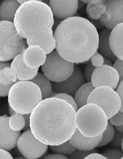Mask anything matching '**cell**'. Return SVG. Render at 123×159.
Instances as JSON below:
<instances>
[{
    "instance_id": "obj_1",
    "label": "cell",
    "mask_w": 123,
    "mask_h": 159,
    "mask_svg": "<svg viewBox=\"0 0 123 159\" xmlns=\"http://www.w3.org/2000/svg\"><path fill=\"white\" fill-rule=\"evenodd\" d=\"M76 112L64 100L50 97L42 100L30 116V130L35 138L48 146L69 140L77 129Z\"/></svg>"
},
{
    "instance_id": "obj_2",
    "label": "cell",
    "mask_w": 123,
    "mask_h": 159,
    "mask_svg": "<svg viewBox=\"0 0 123 159\" xmlns=\"http://www.w3.org/2000/svg\"><path fill=\"white\" fill-rule=\"evenodd\" d=\"M54 35L57 52L71 62H85L97 51L99 34L95 26L85 18L73 16L64 20Z\"/></svg>"
},
{
    "instance_id": "obj_3",
    "label": "cell",
    "mask_w": 123,
    "mask_h": 159,
    "mask_svg": "<svg viewBox=\"0 0 123 159\" xmlns=\"http://www.w3.org/2000/svg\"><path fill=\"white\" fill-rule=\"evenodd\" d=\"M13 24L17 31L27 39L37 31L53 27L54 16L47 4L36 1H27L20 6Z\"/></svg>"
},
{
    "instance_id": "obj_4",
    "label": "cell",
    "mask_w": 123,
    "mask_h": 159,
    "mask_svg": "<svg viewBox=\"0 0 123 159\" xmlns=\"http://www.w3.org/2000/svg\"><path fill=\"white\" fill-rule=\"evenodd\" d=\"M42 100L37 85L29 81L16 82L10 88L8 94L9 106L17 113L31 114Z\"/></svg>"
},
{
    "instance_id": "obj_5",
    "label": "cell",
    "mask_w": 123,
    "mask_h": 159,
    "mask_svg": "<svg viewBox=\"0 0 123 159\" xmlns=\"http://www.w3.org/2000/svg\"><path fill=\"white\" fill-rule=\"evenodd\" d=\"M77 128L83 135L94 137L102 134L108 119L104 111L94 103H87L78 109L75 115Z\"/></svg>"
},
{
    "instance_id": "obj_6",
    "label": "cell",
    "mask_w": 123,
    "mask_h": 159,
    "mask_svg": "<svg viewBox=\"0 0 123 159\" xmlns=\"http://www.w3.org/2000/svg\"><path fill=\"white\" fill-rule=\"evenodd\" d=\"M26 48L25 41L13 22L0 21V61L13 60Z\"/></svg>"
},
{
    "instance_id": "obj_7",
    "label": "cell",
    "mask_w": 123,
    "mask_h": 159,
    "mask_svg": "<svg viewBox=\"0 0 123 159\" xmlns=\"http://www.w3.org/2000/svg\"><path fill=\"white\" fill-rule=\"evenodd\" d=\"M74 63L61 57L56 49L47 54L46 61L42 66L44 75L50 81L61 82L68 78L73 73Z\"/></svg>"
},
{
    "instance_id": "obj_8",
    "label": "cell",
    "mask_w": 123,
    "mask_h": 159,
    "mask_svg": "<svg viewBox=\"0 0 123 159\" xmlns=\"http://www.w3.org/2000/svg\"><path fill=\"white\" fill-rule=\"evenodd\" d=\"M87 103L97 105L105 112L108 120L121 109V99L114 89L107 86L95 88L87 99Z\"/></svg>"
},
{
    "instance_id": "obj_9",
    "label": "cell",
    "mask_w": 123,
    "mask_h": 159,
    "mask_svg": "<svg viewBox=\"0 0 123 159\" xmlns=\"http://www.w3.org/2000/svg\"><path fill=\"white\" fill-rule=\"evenodd\" d=\"M20 153L27 159L41 158L48 149V145L35 138L30 129L20 136L16 146Z\"/></svg>"
},
{
    "instance_id": "obj_10",
    "label": "cell",
    "mask_w": 123,
    "mask_h": 159,
    "mask_svg": "<svg viewBox=\"0 0 123 159\" xmlns=\"http://www.w3.org/2000/svg\"><path fill=\"white\" fill-rule=\"evenodd\" d=\"M106 10L99 18L101 24L112 30L123 22V0H104Z\"/></svg>"
},
{
    "instance_id": "obj_11",
    "label": "cell",
    "mask_w": 123,
    "mask_h": 159,
    "mask_svg": "<svg viewBox=\"0 0 123 159\" xmlns=\"http://www.w3.org/2000/svg\"><path fill=\"white\" fill-rule=\"evenodd\" d=\"M91 82L95 88L107 86L115 89L119 82V75L112 66L103 65L95 68L92 75Z\"/></svg>"
},
{
    "instance_id": "obj_12",
    "label": "cell",
    "mask_w": 123,
    "mask_h": 159,
    "mask_svg": "<svg viewBox=\"0 0 123 159\" xmlns=\"http://www.w3.org/2000/svg\"><path fill=\"white\" fill-rule=\"evenodd\" d=\"M85 82L82 71L79 68L75 66L73 73L67 80L59 83L52 82V91L55 93H63L74 96L75 93Z\"/></svg>"
},
{
    "instance_id": "obj_13",
    "label": "cell",
    "mask_w": 123,
    "mask_h": 159,
    "mask_svg": "<svg viewBox=\"0 0 123 159\" xmlns=\"http://www.w3.org/2000/svg\"><path fill=\"white\" fill-rule=\"evenodd\" d=\"M28 45H37L42 48L46 54H48L56 48L55 40L53 30L46 28L37 31L27 39Z\"/></svg>"
},
{
    "instance_id": "obj_14",
    "label": "cell",
    "mask_w": 123,
    "mask_h": 159,
    "mask_svg": "<svg viewBox=\"0 0 123 159\" xmlns=\"http://www.w3.org/2000/svg\"><path fill=\"white\" fill-rule=\"evenodd\" d=\"M7 115L0 116V148L9 151L16 146L17 142L21 135L20 131L11 129Z\"/></svg>"
},
{
    "instance_id": "obj_15",
    "label": "cell",
    "mask_w": 123,
    "mask_h": 159,
    "mask_svg": "<svg viewBox=\"0 0 123 159\" xmlns=\"http://www.w3.org/2000/svg\"><path fill=\"white\" fill-rule=\"evenodd\" d=\"M49 6L54 17L64 20L76 13L78 0H50Z\"/></svg>"
},
{
    "instance_id": "obj_16",
    "label": "cell",
    "mask_w": 123,
    "mask_h": 159,
    "mask_svg": "<svg viewBox=\"0 0 123 159\" xmlns=\"http://www.w3.org/2000/svg\"><path fill=\"white\" fill-rule=\"evenodd\" d=\"M46 54L39 46H29L23 52V60L28 67L32 69L38 68L44 64Z\"/></svg>"
},
{
    "instance_id": "obj_17",
    "label": "cell",
    "mask_w": 123,
    "mask_h": 159,
    "mask_svg": "<svg viewBox=\"0 0 123 159\" xmlns=\"http://www.w3.org/2000/svg\"><path fill=\"white\" fill-rule=\"evenodd\" d=\"M102 135L101 134L96 137H87L81 134L77 128L69 141L76 149L90 151L97 147L102 140Z\"/></svg>"
},
{
    "instance_id": "obj_18",
    "label": "cell",
    "mask_w": 123,
    "mask_h": 159,
    "mask_svg": "<svg viewBox=\"0 0 123 159\" xmlns=\"http://www.w3.org/2000/svg\"><path fill=\"white\" fill-rule=\"evenodd\" d=\"M10 67L19 81H30L35 76L38 70V68H30L26 65L23 60V53L14 58L11 63Z\"/></svg>"
},
{
    "instance_id": "obj_19",
    "label": "cell",
    "mask_w": 123,
    "mask_h": 159,
    "mask_svg": "<svg viewBox=\"0 0 123 159\" xmlns=\"http://www.w3.org/2000/svg\"><path fill=\"white\" fill-rule=\"evenodd\" d=\"M111 30L109 38L110 48L117 58L123 60V23L118 24Z\"/></svg>"
},
{
    "instance_id": "obj_20",
    "label": "cell",
    "mask_w": 123,
    "mask_h": 159,
    "mask_svg": "<svg viewBox=\"0 0 123 159\" xmlns=\"http://www.w3.org/2000/svg\"><path fill=\"white\" fill-rule=\"evenodd\" d=\"M111 30L104 29L101 31L99 35L97 50L104 58H108L112 61H115L117 57L112 52L109 44V38Z\"/></svg>"
},
{
    "instance_id": "obj_21",
    "label": "cell",
    "mask_w": 123,
    "mask_h": 159,
    "mask_svg": "<svg viewBox=\"0 0 123 159\" xmlns=\"http://www.w3.org/2000/svg\"><path fill=\"white\" fill-rule=\"evenodd\" d=\"M20 6L17 0H4L0 5V20L13 23L15 15Z\"/></svg>"
},
{
    "instance_id": "obj_22",
    "label": "cell",
    "mask_w": 123,
    "mask_h": 159,
    "mask_svg": "<svg viewBox=\"0 0 123 159\" xmlns=\"http://www.w3.org/2000/svg\"><path fill=\"white\" fill-rule=\"evenodd\" d=\"M39 87L42 94V100L50 98L53 95L51 83L43 74L38 72L35 76L30 80Z\"/></svg>"
},
{
    "instance_id": "obj_23",
    "label": "cell",
    "mask_w": 123,
    "mask_h": 159,
    "mask_svg": "<svg viewBox=\"0 0 123 159\" xmlns=\"http://www.w3.org/2000/svg\"><path fill=\"white\" fill-rule=\"evenodd\" d=\"M94 89L90 81L84 83L78 89L75 94L74 99L78 109L87 104L89 96Z\"/></svg>"
},
{
    "instance_id": "obj_24",
    "label": "cell",
    "mask_w": 123,
    "mask_h": 159,
    "mask_svg": "<svg viewBox=\"0 0 123 159\" xmlns=\"http://www.w3.org/2000/svg\"><path fill=\"white\" fill-rule=\"evenodd\" d=\"M105 10L104 0H93L87 4L86 11L90 19L97 20L99 19Z\"/></svg>"
},
{
    "instance_id": "obj_25",
    "label": "cell",
    "mask_w": 123,
    "mask_h": 159,
    "mask_svg": "<svg viewBox=\"0 0 123 159\" xmlns=\"http://www.w3.org/2000/svg\"><path fill=\"white\" fill-rule=\"evenodd\" d=\"M16 75L10 67H6L0 70V83L4 85L13 84L17 82Z\"/></svg>"
},
{
    "instance_id": "obj_26",
    "label": "cell",
    "mask_w": 123,
    "mask_h": 159,
    "mask_svg": "<svg viewBox=\"0 0 123 159\" xmlns=\"http://www.w3.org/2000/svg\"><path fill=\"white\" fill-rule=\"evenodd\" d=\"M51 150L55 153L67 157L71 155L76 149L71 144L69 140L57 146H49Z\"/></svg>"
},
{
    "instance_id": "obj_27",
    "label": "cell",
    "mask_w": 123,
    "mask_h": 159,
    "mask_svg": "<svg viewBox=\"0 0 123 159\" xmlns=\"http://www.w3.org/2000/svg\"><path fill=\"white\" fill-rule=\"evenodd\" d=\"M9 124L12 130L20 131L25 125V120L22 115L16 113L9 117Z\"/></svg>"
},
{
    "instance_id": "obj_28",
    "label": "cell",
    "mask_w": 123,
    "mask_h": 159,
    "mask_svg": "<svg viewBox=\"0 0 123 159\" xmlns=\"http://www.w3.org/2000/svg\"><path fill=\"white\" fill-rule=\"evenodd\" d=\"M115 129L113 125L108 121L107 128L102 134V140L97 147L106 146L110 143L113 139L115 134Z\"/></svg>"
},
{
    "instance_id": "obj_29",
    "label": "cell",
    "mask_w": 123,
    "mask_h": 159,
    "mask_svg": "<svg viewBox=\"0 0 123 159\" xmlns=\"http://www.w3.org/2000/svg\"><path fill=\"white\" fill-rule=\"evenodd\" d=\"M51 97H55V98L61 99L65 100L68 103L72 105L76 112L78 110L77 105L75 101L74 98L72 97V95L67 93H53Z\"/></svg>"
},
{
    "instance_id": "obj_30",
    "label": "cell",
    "mask_w": 123,
    "mask_h": 159,
    "mask_svg": "<svg viewBox=\"0 0 123 159\" xmlns=\"http://www.w3.org/2000/svg\"><path fill=\"white\" fill-rule=\"evenodd\" d=\"M10 65L11 63L8 61H0V70L6 67H10ZM13 84L4 85L0 83V97H6L8 96L9 90Z\"/></svg>"
},
{
    "instance_id": "obj_31",
    "label": "cell",
    "mask_w": 123,
    "mask_h": 159,
    "mask_svg": "<svg viewBox=\"0 0 123 159\" xmlns=\"http://www.w3.org/2000/svg\"><path fill=\"white\" fill-rule=\"evenodd\" d=\"M102 155L106 159H122V151L120 149H110L105 151Z\"/></svg>"
},
{
    "instance_id": "obj_32",
    "label": "cell",
    "mask_w": 123,
    "mask_h": 159,
    "mask_svg": "<svg viewBox=\"0 0 123 159\" xmlns=\"http://www.w3.org/2000/svg\"><path fill=\"white\" fill-rule=\"evenodd\" d=\"M96 149H94L90 151H83L76 149L73 154L68 156L70 159H84L86 157L92 153L96 152Z\"/></svg>"
},
{
    "instance_id": "obj_33",
    "label": "cell",
    "mask_w": 123,
    "mask_h": 159,
    "mask_svg": "<svg viewBox=\"0 0 123 159\" xmlns=\"http://www.w3.org/2000/svg\"><path fill=\"white\" fill-rule=\"evenodd\" d=\"M104 57L99 52H96L92 56L91 64L94 67H100L103 65Z\"/></svg>"
},
{
    "instance_id": "obj_34",
    "label": "cell",
    "mask_w": 123,
    "mask_h": 159,
    "mask_svg": "<svg viewBox=\"0 0 123 159\" xmlns=\"http://www.w3.org/2000/svg\"><path fill=\"white\" fill-rule=\"evenodd\" d=\"M113 125L119 126L123 124V113L119 111L109 119Z\"/></svg>"
},
{
    "instance_id": "obj_35",
    "label": "cell",
    "mask_w": 123,
    "mask_h": 159,
    "mask_svg": "<svg viewBox=\"0 0 123 159\" xmlns=\"http://www.w3.org/2000/svg\"><path fill=\"white\" fill-rule=\"evenodd\" d=\"M123 134L122 133L115 131L114 137L112 140L111 144L113 147L121 148V143L123 141Z\"/></svg>"
},
{
    "instance_id": "obj_36",
    "label": "cell",
    "mask_w": 123,
    "mask_h": 159,
    "mask_svg": "<svg viewBox=\"0 0 123 159\" xmlns=\"http://www.w3.org/2000/svg\"><path fill=\"white\" fill-rule=\"evenodd\" d=\"M123 60L117 58L114 64L112 66L116 70L119 75V82L123 81Z\"/></svg>"
},
{
    "instance_id": "obj_37",
    "label": "cell",
    "mask_w": 123,
    "mask_h": 159,
    "mask_svg": "<svg viewBox=\"0 0 123 159\" xmlns=\"http://www.w3.org/2000/svg\"><path fill=\"white\" fill-rule=\"evenodd\" d=\"M95 68L96 67H94L91 63H89V64L86 66L84 76L87 81H91L92 75Z\"/></svg>"
},
{
    "instance_id": "obj_38",
    "label": "cell",
    "mask_w": 123,
    "mask_h": 159,
    "mask_svg": "<svg viewBox=\"0 0 123 159\" xmlns=\"http://www.w3.org/2000/svg\"><path fill=\"white\" fill-rule=\"evenodd\" d=\"M116 92L118 94L121 100V106L120 111L123 112V81L120 82L116 87Z\"/></svg>"
},
{
    "instance_id": "obj_39",
    "label": "cell",
    "mask_w": 123,
    "mask_h": 159,
    "mask_svg": "<svg viewBox=\"0 0 123 159\" xmlns=\"http://www.w3.org/2000/svg\"><path fill=\"white\" fill-rule=\"evenodd\" d=\"M25 120V125L23 128V130L26 131L30 129V114H24L22 115Z\"/></svg>"
},
{
    "instance_id": "obj_40",
    "label": "cell",
    "mask_w": 123,
    "mask_h": 159,
    "mask_svg": "<svg viewBox=\"0 0 123 159\" xmlns=\"http://www.w3.org/2000/svg\"><path fill=\"white\" fill-rule=\"evenodd\" d=\"M0 159H13V157L8 151L0 148Z\"/></svg>"
},
{
    "instance_id": "obj_41",
    "label": "cell",
    "mask_w": 123,
    "mask_h": 159,
    "mask_svg": "<svg viewBox=\"0 0 123 159\" xmlns=\"http://www.w3.org/2000/svg\"><path fill=\"white\" fill-rule=\"evenodd\" d=\"M44 159H69L68 157L66 156L61 155V154L55 153L50 154L44 157Z\"/></svg>"
},
{
    "instance_id": "obj_42",
    "label": "cell",
    "mask_w": 123,
    "mask_h": 159,
    "mask_svg": "<svg viewBox=\"0 0 123 159\" xmlns=\"http://www.w3.org/2000/svg\"><path fill=\"white\" fill-rule=\"evenodd\" d=\"M84 159H106L102 154L93 152L89 154Z\"/></svg>"
},
{
    "instance_id": "obj_43",
    "label": "cell",
    "mask_w": 123,
    "mask_h": 159,
    "mask_svg": "<svg viewBox=\"0 0 123 159\" xmlns=\"http://www.w3.org/2000/svg\"><path fill=\"white\" fill-rule=\"evenodd\" d=\"M63 20L61 19H59V18H56L54 17V24L53 26V27L52 28V30L55 31L56 29V28L58 27V26L59 25V24H60L61 21H62Z\"/></svg>"
},
{
    "instance_id": "obj_44",
    "label": "cell",
    "mask_w": 123,
    "mask_h": 159,
    "mask_svg": "<svg viewBox=\"0 0 123 159\" xmlns=\"http://www.w3.org/2000/svg\"><path fill=\"white\" fill-rule=\"evenodd\" d=\"M103 65H106L111 66H113L112 61L108 58H104Z\"/></svg>"
},
{
    "instance_id": "obj_45",
    "label": "cell",
    "mask_w": 123,
    "mask_h": 159,
    "mask_svg": "<svg viewBox=\"0 0 123 159\" xmlns=\"http://www.w3.org/2000/svg\"><path fill=\"white\" fill-rule=\"evenodd\" d=\"M93 22L94 23V24H93L95 26H97L98 28H101L102 27V25L100 22L99 20H93Z\"/></svg>"
},
{
    "instance_id": "obj_46",
    "label": "cell",
    "mask_w": 123,
    "mask_h": 159,
    "mask_svg": "<svg viewBox=\"0 0 123 159\" xmlns=\"http://www.w3.org/2000/svg\"><path fill=\"white\" fill-rule=\"evenodd\" d=\"M36 1L42 2V1H43V0H17V1H18V2L19 3L20 5L24 3V2H27V1Z\"/></svg>"
},
{
    "instance_id": "obj_47",
    "label": "cell",
    "mask_w": 123,
    "mask_h": 159,
    "mask_svg": "<svg viewBox=\"0 0 123 159\" xmlns=\"http://www.w3.org/2000/svg\"><path fill=\"white\" fill-rule=\"evenodd\" d=\"M115 129H116L117 131L118 132L122 133L123 132V125L119 126H115Z\"/></svg>"
},
{
    "instance_id": "obj_48",
    "label": "cell",
    "mask_w": 123,
    "mask_h": 159,
    "mask_svg": "<svg viewBox=\"0 0 123 159\" xmlns=\"http://www.w3.org/2000/svg\"><path fill=\"white\" fill-rule=\"evenodd\" d=\"M9 114H10V116L13 115V114L17 113V112H16V111H15L13 109H12V108L10 106H9Z\"/></svg>"
},
{
    "instance_id": "obj_49",
    "label": "cell",
    "mask_w": 123,
    "mask_h": 159,
    "mask_svg": "<svg viewBox=\"0 0 123 159\" xmlns=\"http://www.w3.org/2000/svg\"><path fill=\"white\" fill-rule=\"evenodd\" d=\"M79 1L83 3L84 4H88L89 2L93 1V0H79Z\"/></svg>"
},
{
    "instance_id": "obj_50",
    "label": "cell",
    "mask_w": 123,
    "mask_h": 159,
    "mask_svg": "<svg viewBox=\"0 0 123 159\" xmlns=\"http://www.w3.org/2000/svg\"><path fill=\"white\" fill-rule=\"evenodd\" d=\"M16 158H17V159H19V158H24V157H17Z\"/></svg>"
}]
</instances>
